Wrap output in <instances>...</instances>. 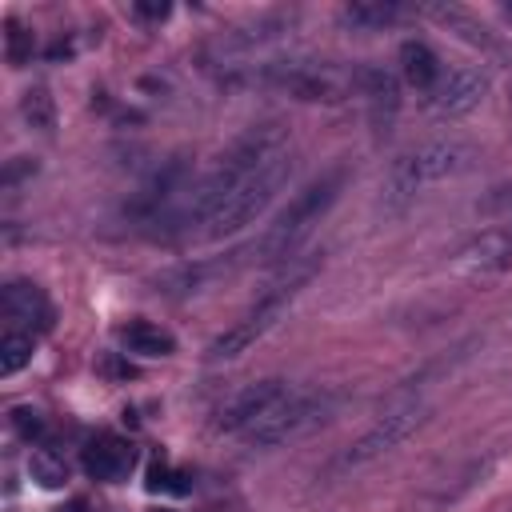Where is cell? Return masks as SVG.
I'll return each instance as SVG.
<instances>
[{"label": "cell", "instance_id": "cell-20", "mask_svg": "<svg viewBox=\"0 0 512 512\" xmlns=\"http://www.w3.org/2000/svg\"><path fill=\"white\" fill-rule=\"evenodd\" d=\"M32 352H36V340L28 332H4L0 336V376H16L20 368H28Z\"/></svg>", "mask_w": 512, "mask_h": 512}, {"label": "cell", "instance_id": "cell-8", "mask_svg": "<svg viewBox=\"0 0 512 512\" xmlns=\"http://www.w3.org/2000/svg\"><path fill=\"white\" fill-rule=\"evenodd\" d=\"M264 80L280 84L284 92H292L296 100H348L352 92H360L364 68H336V64H272L264 72Z\"/></svg>", "mask_w": 512, "mask_h": 512}, {"label": "cell", "instance_id": "cell-2", "mask_svg": "<svg viewBox=\"0 0 512 512\" xmlns=\"http://www.w3.org/2000/svg\"><path fill=\"white\" fill-rule=\"evenodd\" d=\"M320 264H324V252H296V256H288L280 264V272L268 280V288L256 296V304L232 328H224L208 344V360H240L252 344H260L280 324V316L292 308V300L312 284V276L320 272Z\"/></svg>", "mask_w": 512, "mask_h": 512}, {"label": "cell", "instance_id": "cell-22", "mask_svg": "<svg viewBox=\"0 0 512 512\" xmlns=\"http://www.w3.org/2000/svg\"><path fill=\"white\" fill-rule=\"evenodd\" d=\"M4 52H8V64L20 68L32 60V32L20 24V20H8V32H4Z\"/></svg>", "mask_w": 512, "mask_h": 512}, {"label": "cell", "instance_id": "cell-6", "mask_svg": "<svg viewBox=\"0 0 512 512\" xmlns=\"http://www.w3.org/2000/svg\"><path fill=\"white\" fill-rule=\"evenodd\" d=\"M288 176H292V156L288 152H280L276 160H268L260 172H252L216 212H212V220L204 224V236H212V240H220V236H236V232H244L272 200H276V192L288 184Z\"/></svg>", "mask_w": 512, "mask_h": 512}, {"label": "cell", "instance_id": "cell-4", "mask_svg": "<svg viewBox=\"0 0 512 512\" xmlns=\"http://www.w3.org/2000/svg\"><path fill=\"white\" fill-rule=\"evenodd\" d=\"M476 164V148L456 140V136H440V140H428L412 152H404L392 168H388V184H384V200L392 208H404L424 184H436V180H452L460 172H468Z\"/></svg>", "mask_w": 512, "mask_h": 512}, {"label": "cell", "instance_id": "cell-11", "mask_svg": "<svg viewBox=\"0 0 512 512\" xmlns=\"http://www.w3.org/2000/svg\"><path fill=\"white\" fill-rule=\"evenodd\" d=\"M484 92H488V76L480 68H452L448 76L436 80L428 104L436 116H468L472 108H480Z\"/></svg>", "mask_w": 512, "mask_h": 512}, {"label": "cell", "instance_id": "cell-23", "mask_svg": "<svg viewBox=\"0 0 512 512\" xmlns=\"http://www.w3.org/2000/svg\"><path fill=\"white\" fill-rule=\"evenodd\" d=\"M144 488H148V492H176V496H184L192 484H188V472H172L168 464H152Z\"/></svg>", "mask_w": 512, "mask_h": 512}, {"label": "cell", "instance_id": "cell-9", "mask_svg": "<svg viewBox=\"0 0 512 512\" xmlns=\"http://www.w3.org/2000/svg\"><path fill=\"white\" fill-rule=\"evenodd\" d=\"M288 392H292L288 380H276V376L252 380V384L236 388V392L216 408V428H220V432H248V428H252L260 416H268Z\"/></svg>", "mask_w": 512, "mask_h": 512}, {"label": "cell", "instance_id": "cell-14", "mask_svg": "<svg viewBox=\"0 0 512 512\" xmlns=\"http://www.w3.org/2000/svg\"><path fill=\"white\" fill-rule=\"evenodd\" d=\"M360 92L368 96V108H372V124L376 128H388L396 108H400V88H396V76L384 72V68H364V80H360Z\"/></svg>", "mask_w": 512, "mask_h": 512}, {"label": "cell", "instance_id": "cell-17", "mask_svg": "<svg viewBox=\"0 0 512 512\" xmlns=\"http://www.w3.org/2000/svg\"><path fill=\"white\" fill-rule=\"evenodd\" d=\"M400 68H404V80L412 88H428L432 92L436 80H440V60L424 40H404L400 44Z\"/></svg>", "mask_w": 512, "mask_h": 512}, {"label": "cell", "instance_id": "cell-13", "mask_svg": "<svg viewBox=\"0 0 512 512\" xmlns=\"http://www.w3.org/2000/svg\"><path fill=\"white\" fill-rule=\"evenodd\" d=\"M136 464V448L132 440H120V436H96L88 448H84V472L92 480H104V484H116L132 472Z\"/></svg>", "mask_w": 512, "mask_h": 512}, {"label": "cell", "instance_id": "cell-3", "mask_svg": "<svg viewBox=\"0 0 512 512\" xmlns=\"http://www.w3.org/2000/svg\"><path fill=\"white\" fill-rule=\"evenodd\" d=\"M340 188H344V168L324 172L320 180H312L308 188H300V192L292 196V204L264 228V236H260L256 244H248V248L236 252V256H256V260H280V264H284L288 256H296V244L312 232V224H320V216L336 204Z\"/></svg>", "mask_w": 512, "mask_h": 512}, {"label": "cell", "instance_id": "cell-25", "mask_svg": "<svg viewBox=\"0 0 512 512\" xmlns=\"http://www.w3.org/2000/svg\"><path fill=\"white\" fill-rule=\"evenodd\" d=\"M132 12H136L140 20H164V16L172 12V4H164V0H136Z\"/></svg>", "mask_w": 512, "mask_h": 512}, {"label": "cell", "instance_id": "cell-15", "mask_svg": "<svg viewBox=\"0 0 512 512\" xmlns=\"http://www.w3.org/2000/svg\"><path fill=\"white\" fill-rule=\"evenodd\" d=\"M432 20H440L448 32H456V36H464L468 44H476V48H488V52H504L500 48V40L492 36V28H484L472 12H464V8H456V4H428L424 8Z\"/></svg>", "mask_w": 512, "mask_h": 512}, {"label": "cell", "instance_id": "cell-5", "mask_svg": "<svg viewBox=\"0 0 512 512\" xmlns=\"http://www.w3.org/2000/svg\"><path fill=\"white\" fill-rule=\"evenodd\" d=\"M340 392L336 388H292L268 416H260L244 440L252 448H284V444H296L304 440L308 432H316L320 424H328L340 408Z\"/></svg>", "mask_w": 512, "mask_h": 512}, {"label": "cell", "instance_id": "cell-19", "mask_svg": "<svg viewBox=\"0 0 512 512\" xmlns=\"http://www.w3.org/2000/svg\"><path fill=\"white\" fill-rule=\"evenodd\" d=\"M20 116H24V124L36 128V132H52V128H56V104H52V96H48L44 84H32V88L20 96Z\"/></svg>", "mask_w": 512, "mask_h": 512}, {"label": "cell", "instance_id": "cell-10", "mask_svg": "<svg viewBox=\"0 0 512 512\" xmlns=\"http://www.w3.org/2000/svg\"><path fill=\"white\" fill-rule=\"evenodd\" d=\"M452 268H456L460 276H472V280L508 272V268H512V224H496V228L472 236V240L456 252Z\"/></svg>", "mask_w": 512, "mask_h": 512}, {"label": "cell", "instance_id": "cell-12", "mask_svg": "<svg viewBox=\"0 0 512 512\" xmlns=\"http://www.w3.org/2000/svg\"><path fill=\"white\" fill-rule=\"evenodd\" d=\"M0 312H4V324L8 332H44L52 328V304L44 300V292L28 280H12L0 296Z\"/></svg>", "mask_w": 512, "mask_h": 512}, {"label": "cell", "instance_id": "cell-1", "mask_svg": "<svg viewBox=\"0 0 512 512\" xmlns=\"http://www.w3.org/2000/svg\"><path fill=\"white\" fill-rule=\"evenodd\" d=\"M280 152H288V128L280 124V120H264V124H256V128H248L188 192H184V200H180V208H176V216H172V224L176 228H204L208 220H212V212L252 176V172H260L268 160H276Z\"/></svg>", "mask_w": 512, "mask_h": 512}, {"label": "cell", "instance_id": "cell-18", "mask_svg": "<svg viewBox=\"0 0 512 512\" xmlns=\"http://www.w3.org/2000/svg\"><path fill=\"white\" fill-rule=\"evenodd\" d=\"M400 12H404V8H400L396 0H356V4H348V8L340 12V20H344L348 28H356V32H372V28L392 24Z\"/></svg>", "mask_w": 512, "mask_h": 512}, {"label": "cell", "instance_id": "cell-24", "mask_svg": "<svg viewBox=\"0 0 512 512\" xmlns=\"http://www.w3.org/2000/svg\"><path fill=\"white\" fill-rule=\"evenodd\" d=\"M12 428H16L24 440H32V436H40V432H44V420H40V412H36V408L20 404V408H12Z\"/></svg>", "mask_w": 512, "mask_h": 512}, {"label": "cell", "instance_id": "cell-16", "mask_svg": "<svg viewBox=\"0 0 512 512\" xmlns=\"http://www.w3.org/2000/svg\"><path fill=\"white\" fill-rule=\"evenodd\" d=\"M120 340H124V348H128L132 356H148V360L176 352V336H172L168 328L152 324V320H132V324L120 332Z\"/></svg>", "mask_w": 512, "mask_h": 512}, {"label": "cell", "instance_id": "cell-21", "mask_svg": "<svg viewBox=\"0 0 512 512\" xmlns=\"http://www.w3.org/2000/svg\"><path fill=\"white\" fill-rule=\"evenodd\" d=\"M28 476L40 484V488H60L68 480V468L60 456H52L48 448H32L28 452Z\"/></svg>", "mask_w": 512, "mask_h": 512}, {"label": "cell", "instance_id": "cell-7", "mask_svg": "<svg viewBox=\"0 0 512 512\" xmlns=\"http://www.w3.org/2000/svg\"><path fill=\"white\" fill-rule=\"evenodd\" d=\"M424 420H428V408H424L420 400H396V404H388V408L336 456V472H352V468H364V464L380 460L384 452L400 448Z\"/></svg>", "mask_w": 512, "mask_h": 512}]
</instances>
